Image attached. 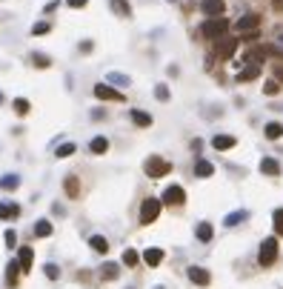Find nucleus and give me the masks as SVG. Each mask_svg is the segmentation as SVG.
Segmentation results:
<instances>
[{"label": "nucleus", "instance_id": "obj_1", "mask_svg": "<svg viewBox=\"0 0 283 289\" xmlns=\"http://www.w3.org/2000/svg\"><path fill=\"white\" fill-rule=\"evenodd\" d=\"M229 32V20L226 17H209L203 26H200V34L206 37V40H220V37H226Z\"/></svg>", "mask_w": 283, "mask_h": 289}, {"label": "nucleus", "instance_id": "obj_2", "mask_svg": "<svg viewBox=\"0 0 283 289\" xmlns=\"http://www.w3.org/2000/svg\"><path fill=\"white\" fill-rule=\"evenodd\" d=\"M143 172L149 175V178H163V175H169L172 172V163L169 160H163L160 155H152V158H146V163H143Z\"/></svg>", "mask_w": 283, "mask_h": 289}, {"label": "nucleus", "instance_id": "obj_3", "mask_svg": "<svg viewBox=\"0 0 283 289\" xmlns=\"http://www.w3.org/2000/svg\"><path fill=\"white\" fill-rule=\"evenodd\" d=\"M278 261V238H266L260 243V252H257V263L260 266H272Z\"/></svg>", "mask_w": 283, "mask_h": 289}, {"label": "nucleus", "instance_id": "obj_4", "mask_svg": "<svg viewBox=\"0 0 283 289\" xmlns=\"http://www.w3.org/2000/svg\"><path fill=\"white\" fill-rule=\"evenodd\" d=\"M160 198H146L143 204H140V223L146 226V223H154V218L160 215Z\"/></svg>", "mask_w": 283, "mask_h": 289}, {"label": "nucleus", "instance_id": "obj_5", "mask_svg": "<svg viewBox=\"0 0 283 289\" xmlns=\"http://www.w3.org/2000/svg\"><path fill=\"white\" fill-rule=\"evenodd\" d=\"M237 46H240L237 37H220V40H215V54L223 57V60H229L234 52H237Z\"/></svg>", "mask_w": 283, "mask_h": 289}, {"label": "nucleus", "instance_id": "obj_6", "mask_svg": "<svg viewBox=\"0 0 283 289\" xmlns=\"http://www.w3.org/2000/svg\"><path fill=\"white\" fill-rule=\"evenodd\" d=\"M160 204H172V206L186 204V192H183V186H178V184L166 186V189H163V198H160Z\"/></svg>", "mask_w": 283, "mask_h": 289}, {"label": "nucleus", "instance_id": "obj_7", "mask_svg": "<svg viewBox=\"0 0 283 289\" xmlns=\"http://www.w3.org/2000/svg\"><path fill=\"white\" fill-rule=\"evenodd\" d=\"M200 12L206 15V20H209V17H223L226 3H223V0H203V3H200Z\"/></svg>", "mask_w": 283, "mask_h": 289}, {"label": "nucleus", "instance_id": "obj_8", "mask_svg": "<svg viewBox=\"0 0 283 289\" xmlns=\"http://www.w3.org/2000/svg\"><path fill=\"white\" fill-rule=\"evenodd\" d=\"M95 98H98V101H123V95L117 92L115 86H109V83H98L95 86Z\"/></svg>", "mask_w": 283, "mask_h": 289}, {"label": "nucleus", "instance_id": "obj_9", "mask_svg": "<svg viewBox=\"0 0 283 289\" xmlns=\"http://www.w3.org/2000/svg\"><path fill=\"white\" fill-rule=\"evenodd\" d=\"M257 26H260V17H257V15H243L237 23H234V29H237V32H246V34L257 32Z\"/></svg>", "mask_w": 283, "mask_h": 289}, {"label": "nucleus", "instance_id": "obj_10", "mask_svg": "<svg viewBox=\"0 0 283 289\" xmlns=\"http://www.w3.org/2000/svg\"><path fill=\"white\" fill-rule=\"evenodd\" d=\"M189 281H192V284H198V287H209L212 275L206 272L203 266H189Z\"/></svg>", "mask_w": 283, "mask_h": 289}, {"label": "nucleus", "instance_id": "obj_11", "mask_svg": "<svg viewBox=\"0 0 283 289\" xmlns=\"http://www.w3.org/2000/svg\"><path fill=\"white\" fill-rule=\"evenodd\" d=\"M32 261H34L32 246H23L20 255H17V266H20V272H29V269H32Z\"/></svg>", "mask_w": 283, "mask_h": 289}, {"label": "nucleus", "instance_id": "obj_12", "mask_svg": "<svg viewBox=\"0 0 283 289\" xmlns=\"http://www.w3.org/2000/svg\"><path fill=\"white\" fill-rule=\"evenodd\" d=\"M257 75H260V63H246V66L237 72V80H240V83H246V80H255Z\"/></svg>", "mask_w": 283, "mask_h": 289}, {"label": "nucleus", "instance_id": "obj_13", "mask_svg": "<svg viewBox=\"0 0 283 289\" xmlns=\"http://www.w3.org/2000/svg\"><path fill=\"white\" fill-rule=\"evenodd\" d=\"M234 143H237V140H234L232 135H215V137H212V146H215L217 152H226V149H232Z\"/></svg>", "mask_w": 283, "mask_h": 289}, {"label": "nucleus", "instance_id": "obj_14", "mask_svg": "<svg viewBox=\"0 0 283 289\" xmlns=\"http://www.w3.org/2000/svg\"><path fill=\"white\" fill-rule=\"evenodd\" d=\"M160 261H163V249H157V246H152V249L143 252V263L146 266H157Z\"/></svg>", "mask_w": 283, "mask_h": 289}, {"label": "nucleus", "instance_id": "obj_15", "mask_svg": "<svg viewBox=\"0 0 283 289\" xmlns=\"http://www.w3.org/2000/svg\"><path fill=\"white\" fill-rule=\"evenodd\" d=\"M17 215H20L17 204H0V221H15Z\"/></svg>", "mask_w": 283, "mask_h": 289}, {"label": "nucleus", "instance_id": "obj_16", "mask_svg": "<svg viewBox=\"0 0 283 289\" xmlns=\"http://www.w3.org/2000/svg\"><path fill=\"white\" fill-rule=\"evenodd\" d=\"M195 235H198V240H203V243H209L212 240V235H215V229H212V223H198V229H195Z\"/></svg>", "mask_w": 283, "mask_h": 289}, {"label": "nucleus", "instance_id": "obj_17", "mask_svg": "<svg viewBox=\"0 0 283 289\" xmlns=\"http://www.w3.org/2000/svg\"><path fill=\"white\" fill-rule=\"evenodd\" d=\"M89 246H92L95 252H100V255L109 252V240L103 238V235H92V238H89Z\"/></svg>", "mask_w": 283, "mask_h": 289}, {"label": "nucleus", "instance_id": "obj_18", "mask_svg": "<svg viewBox=\"0 0 283 289\" xmlns=\"http://www.w3.org/2000/svg\"><path fill=\"white\" fill-rule=\"evenodd\" d=\"M260 172H263V175H281V163H278L275 158H263V160H260Z\"/></svg>", "mask_w": 283, "mask_h": 289}, {"label": "nucleus", "instance_id": "obj_19", "mask_svg": "<svg viewBox=\"0 0 283 289\" xmlns=\"http://www.w3.org/2000/svg\"><path fill=\"white\" fill-rule=\"evenodd\" d=\"M51 232H54V226H51V221H46V218L34 223V235H37V238H49Z\"/></svg>", "mask_w": 283, "mask_h": 289}, {"label": "nucleus", "instance_id": "obj_20", "mask_svg": "<svg viewBox=\"0 0 283 289\" xmlns=\"http://www.w3.org/2000/svg\"><path fill=\"white\" fill-rule=\"evenodd\" d=\"M246 218H249V212H246V209H237V212H229L223 223H226V226H237V223H243Z\"/></svg>", "mask_w": 283, "mask_h": 289}, {"label": "nucleus", "instance_id": "obj_21", "mask_svg": "<svg viewBox=\"0 0 283 289\" xmlns=\"http://www.w3.org/2000/svg\"><path fill=\"white\" fill-rule=\"evenodd\" d=\"M117 275H120V266H117V263H112V261L100 266V278H103V281H112V278H117Z\"/></svg>", "mask_w": 283, "mask_h": 289}, {"label": "nucleus", "instance_id": "obj_22", "mask_svg": "<svg viewBox=\"0 0 283 289\" xmlns=\"http://www.w3.org/2000/svg\"><path fill=\"white\" fill-rule=\"evenodd\" d=\"M195 175H198V178H212V175H215V166H212L209 160H198V163H195Z\"/></svg>", "mask_w": 283, "mask_h": 289}, {"label": "nucleus", "instance_id": "obj_23", "mask_svg": "<svg viewBox=\"0 0 283 289\" xmlns=\"http://www.w3.org/2000/svg\"><path fill=\"white\" fill-rule=\"evenodd\" d=\"M109 149V140L106 137H92V143H89V152L92 155H103Z\"/></svg>", "mask_w": 283, "mask_h": 289}, {"label": "nucleus", "instance_id": "obj_24", "mask_svg": "<svg viewBox=\"0 0 283 289\" xmlns=\"http://www.w3.org/2000/svg\"><path fill=\"white\" fill-rule=\"evenodd\" d=\"M17 186H20V178H17V175H3V178H0V189L15 192Z\"/></svg>", "mask_w": 283, "mask_h": 289}, {"label": "nucleus", "instance_id": "obj_25", "mask_svg": "<svg viewBox=\"0 0 283 289\" xmlns=\"http://www.w3.org/2000/svg\"><path fill=\"white\" fill-rule=\"evenodd\" d=\"M109 6H112L120 17H132V9H129V3H126V0H109Z\"/></svg>", "mask_w": 283, "mask_h": 289}, {"label": "nucleus", "instance_id": "obj_26", "mask_svg": "<svg viewBox=\"0 0 283 289\" xmlns=\"http://www.w3.org/2000/svg\"><path fill=\"white\" fill-rule=\"evenodd\" d=\"M263 132H266V137H269V140H278V137H283V126L272 120V123H266V129H263Z\"/></svg>", "mask_w": 283, "mask_h": 289}, {"label": "nucleus", "instance_id": "obj_27", "mask_svg": "<svg viewBox=\"0 0 283 289\" xmlns=\"http://www.w3.org/2000/svg\"><path fill=\"white\" fill-rule=\"evenodd\" d=\"M109 83L112 86H129V75H120V72H109Z\"/></svg>", "mask_w": 283, "mask_h": 289}, {"label": "nucleus", "instance_id": "obj_28", "mask_svg": "<svg viewBox=\"0 0 283 289\" xmlns=\"http://www.w3.org/2000/svg\"><path fill=\"white\" fill-rule=\"evenodd\" d=\"M132 120L137 123V126H152V115L140 112V109H134V112H132Z\"/></svg>", "mask_w": 283, "mask_h": 289}, {"label": "nucleus", "instance_id": "obj_29", "mask_svg": "<svg viewBox=\"0 0 283 289\" xmlns=\"http://www.w3.org/2000/svg\"><path fill=\"white\" fill-rule=\"evenodd\" d=\"M17 272H20V266H17V261H12L9 266H6V281L15 287V281H17Z\"/></svg>", "mask_w": 283, "mask_h": 289}, {"label": "nucleus", "instance_id": "obj_30", "mask_svg": "<svg viewBox=\"0 0 283 289\" xmlns=\"http://www.w3.org/2000/svg\"><path fill=\"white\" fill-rule=\"evenodd\" d=\"M32 60H34V66H37V69H49L51 66V60L46 57V54H40V52H34Z\"/></svg>", "mask_w": 283, "mask_h": 289}, {"label": "nucleus", "instance_id": "obj_31", "mask_svg": "<svg viewBox=\"0 0 283 289\" xmlns=\"http://www.w3.org/2000/svg\"><path fill=\"white\" fill-rule=\"evenodd\" d=\"M12 106H15L17 115H26V112H29V101H26V98H15V103H12Z\"/></svg>", "mask_w": 283, "mask_h": 289}, {"label": "nucleus", "instance_id": "obj_32", "mask_svg": "<svg viewBox=\"0 0 283 289\" xmlns=\"http://www.w3.org/2000/svg\"><path fill=\"white\" fill-rule=\"evenodd\" d=\"M137 261H140V258H137L134 249H126V252H123V263H126V266H137Z\"/></svg>", "mask_w": 283, "mask_h": 289}, {"label": "nucleus", "instance_id": "obj_33", "mask_svg": "<svg viewBox=\"0 0 283 289\" xmlns=\"http://www.w3.org/2000/svg\"><path fill=\"white\" fill-rule=\"evenodd\" d=\"M57 158H69V155H75V143H72V140H69V143H63V146H57Z\"/></svg>", "mask_w": 283, "mask_h": 289}, {"label": "nucleus", "instance_id": "obj_34", "mask_svg": "<svg viewBox=\"0 0 283 289\" xmlns=\"http://www.w3.org/2000/svg\"><path fill=\"white\" fill-rule=\"evenodd\" d=\"M272 221H275V232H278V235H283V209H275Z\"/></svg>", "mask_w": 283, "mask_h": 289}, {"label": "nucleus", "instance_id": "obj_35", "mask_svg": "<svg viewBox=\"0 0 283 289\" xmlns=\"http://www.w3.org/2000/svg\"><path fill=\"white\" fill-rule=\"evenodd\" d=\"M281 92V83L278 80H266V86H263V95H278Z\"/></svg>", "mask_w": 283, "mask_h": 289}, {"label": "nucleus", "instance_id": "obj_36", "mask_svg": "<svg viewBox=\"0 0 283 289\" xmlns=\"http://www.w3.org/2000/svg\"><path fill=\"white\" fill-rule=\"evenodd\" d=\"M154 98H157V101H169V89L163 83H157L154 86Z\"/></svg>", "mask_w": 283, "mask_h": 289}, {"label": "nucleus", "instance_id": "obj_37", "mask_svg": "<svg viewBox=\"0 0 283 289\" xmlns=\"http://www.w3.org/2000/svg\"><path fill=\"white\" fill-rule=\"evenodd\" d=\"M49 29H51L49 23H46V20H40V23H34V26H32V34H46Z\"/></svg>", "mask_w": 283, "mask_h": 289}, {"label": "nucleus", "instance_id": "obj_38", "mask_svg": "<svg viewBox=\"0 0 283 289\" xmlns=\"http://www.w3.org/2000/svg\"><path fill=\"white\" fill-rule=\"evenodd\" d=\"M43 269H46V275H49L51 281H57V278H60V269H57V266H54V263H46V266H43Z\"/></svg>", "mask_w": 283, "mask_h": 289}, {"label": "nucleus", "instance_id": "obj_39", "mask_svg": "<svg viewBox=\"0 0 283 289\" xmlns=\"http://www.w3.org/2000/svg\"><path fill=\"white\" fill-rule=\"evenodd\" d=\"M63 186H66V192H69V195H77V181H75V178H69V181L63 184Z\"/></svg>", "mask_w": 283, "mask_h": 289}, {"label": "nucleus", "instance_id": "obj_40", "mask_svg": "<svg viewBox=\"0 0 283 289\" xmlns=\"http://www.w3.org/2000/svg\"><path fill=\"white\" fill-rule=\"evenodd\" d=\"M272 80L283 83V63H275V78H272Z\"/></svg>", "mask_w": 283, "mask_h": 289}, {"label": "nucleus", "instance_id": "obj_41", "mask_svg": "<svg viewBox=\"0 0 283 289\" xmlns=\"http://www.w3.org/2000/svg\"><path fill=\"white\" fill-rule=\"evenodd\" d=\"M86 3H89V0H66V6H69V9H83Z\"/></svg>", "mask_w": 283, "mask_h": 289}, {"label": "nucleus", "instance_id": "obj_42", "mask_svg": "<svg viewBox=\"0 0 283 289\" xmlns=\"http://www.w3.org/2000/svg\"><path fill=\"white\" fill-rule=\"evenodd\" d=\"M3 238H6V246H15V243H17V235L12 232V229H9V232H6Z\"/></svg>", "mask_w": 283, "mask_h": 289}, {"label": "nucleus", "instance_id": "obj_43", "mask_svg": "<svg viewBox=\"0 0 283 289\" xmlns=\"http://www.w3.org/2000/svg\"><path fill=\"white\" fill-rule=\"evenodd\" d=\"M0 103H3V95H0Z\"/></svg>", "mask_w": 283, "mask_h": 289}, {"label": "nucleus", "instance_id": "obj_44", "mask_svg": "<svg viewBox=\"0 0 283 289\" xmlns=\"http://www.w3.org/2000/svg\"><path fill=\"white\" fill-rule=\"evenodd\" d=\"M281 46H283V37H281Z\"/></svg>", "mask_w": 283, "mask_h": 289}]
</instances>
